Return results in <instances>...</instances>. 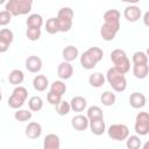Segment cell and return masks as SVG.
<instances>
[{"mask_svg": "<svg viewBox=\"0 0 149 149\" xmlns=\"http://www.w3.org/2000/svg\"><path fill=\"white\" fill-rule=\"evenodd\" d=\"M26 36L30 41H37L41 37V29H35V28H27L26 30Z\"/></svg>", "mask_w": 149, "mask_h": 149, "instance_id": "d590c367", "label": "cell"}, {"mask_svg": "<svg viewBox=\"0 0 149 149\" xmlns=\"http://www.w3.org/2000/svg\"><path fill=\"white\" fill-rule=\"evenodd\" d=\"M105 79L108 81V84L112 86V88L115 92H123L127 87V79H126L125 74L121 73L120 71H118L114 66L109 68L107 70Z\"/></svg>", "mask_w": 149, "mask_h": 149, "instance_id": "3957f363", "label": "cell"}, {"mask_svg": "<svg viewBox=\"0 0 149 149\" xmlns=\"http://www.w3.org/2000/svg\"><path fill=\"white\" fill-rule=\"evenodd\" d=\"M70 104V108L74 112H83L85 108H86V99L81 95H77V97H73L71 99V101L69 102Z\"/></svg>", "mask_w": 149, "mask_h": 149, "instance_id": "ffe728a7", "label": "cell"}, {"mask_svg": "<svg viewBox=\"0 0 149 149\" xmlns=\"http://www.w3.org/2000/svg\"><path fill=\"white\" fill-rule=\"evenodd\" d=\"M115 100H116V97H115V94H114L113 92H111V91H105V92L101 94V97H100V101L102 102L104 106H107V107L114 105V104H115Z\"/></svg>", "mask_w": 149, "mask_h": 149, "instance_id": "83f0119b", "label": "cell"}, {"mask_svg": "<svg viewBox=\"0 0 149 149\" xmlns=\"http://www.w3.org/2000/svg\"><path fill=\"white\" fill-rule=\"evenodd\" d=\"M88 128H90L91 133H92L93 135H97V136L102 135V134L106 132V125H105L104 119L88 121Z\"/></svg>", "mask_w": 149, "mask_h": 149, "instance_id": "e0dca14e", "label": "cell"}, {"mask_svg": "<svg viewBox=\"0 0 149 149\" xmlns=\"http://www.w3.org/2000/svg\"><path fill=\"white\" fill-rule=\"evenodd\" d=\"M149 72V66L148 64H142V65H133V74L137 79H144L147 78Z\"/></svg>", "mask_w": 149, "mask_h": 149, "instance_id": "d4e9b609", "label": "cell"}, {"mask_svg": "<svg viewBox=\"0 0 149 149\" xmlns=\"http://www.w3.org/2000/svg\"><path fill=\"white\" fill-rule=\"evenodd\" d=\"M8 49H9V44H8V43H6L5 41H2V40L0 38V54L6 52Z\"/></svg>", "mask_w": 149, "mask_h": 149, "instance_id": "f35d334b", "label": "cell"}, {"mask_svg": "<svg viewBox=\"0 0 149 149\" xmlns=\"http://www.w3.org/2000/svg\"><path fill=\"white\" fill-rule=\"evenodd\" d=\"M28 106L30 112H38L43 107V99L38 95H34L28 100Z\"/></svg>", "mask_w": 149, "mask_h": 149, "instance_id": "484cf974", "label": "cell"}, {"mask_svg": "<svg viewBox=\"0 0 149 149\" xmlns=\"http://www.w3.org/2000/svg\"><path fill=\"white\" fill-rule=\"evenodd\" d=\"M141 15H142L141 8L139 6H135V5L127 6L125 8V10H123V16L129 22H136V21H139L141 19Z\"/></svg>", "mask_w": 149, "mask_h": 149, "instance_id": "30bf717a", "label": "cell"}, {"mask_svg": "<svg viewBox=\"0 0 149 149\" xmlns=\"http://www.w3.org/2000/svg\"><path fill=\"white\" fill-rule=\"evenodd\" d=\"M31 0H8L5 5V10L8 12L12 16H19L28 14L31 10Z\"/></svg>", "mask_w": 149, "mask_h": 149, "instance_id": "7a4b0ae2", "label": "cell"}, {"mask_svg": "<svg viewBox=\"0 0 149 149\" xmlns=\"http://www.w3.org/2000/svg\"><path fill=\"white\" fill-rule=\"evenodd\" d=\"M57 74L61 79H64V80L70 79L73 74V66L70 63L63 61L62 63H59V65L57 68Z\"/></svg>", "mask_w": 149, "mask_h": 149, "instance_id": "4fadbf2b", "label": "cell"}, {"mask_svg": "<svg viewBox=\"0 0 149 149\" xmlns=\"http://www.w3.org/2000/svg\"><path fill=\"white\" fill-rule=\"evenodd\" d=\"M106 79H105V76L101 73V72H93L92 74H90L88 77V83L92 87H101L104 84H105Z\"/></svg>", "mask_w": 149, "mask_h": 149, "instance_id": "603a6c76", "label": "cell"}, {"mask_svg": "<svg viewBox=\"0 0 149 149\" xmlns=\"http://www.w3.org/2000/svg\"><path fill=\"white\" fill-rule=\"evenodd\" d=\"M27 97H28V90L21 85L16 86L13 90L10 97L8 98V106L14 109H20L23 106Z\"/></svg>", "mask_w": 149, "mask_h": 149, "instance_id": "8992f818", "label": "cell"}, {"mask_svg": "<svg viewBox=\"0 0 149 149\" xmlns=\"http://www.w3.org/2000/svg\"><path fill=\"white\" fill-rule=\"evenodd\" d=\"M55 107H56V112H57V114L61 115V116H64V115L69 114L70 111H71L69 101H65V100H62V101H61L57 106H55Z\"/></svg>", "mask_w": 149, "mask_h": 149, "instance_id": "836d02e7", "label": "cell"}, {"mask_svg": "<svg viewBox=\"0 0 149 149\" xmlns=\"http://www.w3.org/2000/svg\"><path fill=\"white\" fill-rule=\"evenodd\" d=\"M26 136L28 139H31V140H35V139H38L42 134V126L38 123V122H29L28 126L26 127V132H24Z\"/></svg>", "mask_w": 149, "mask_h": 149, "instance_id": "7c38bea8", "label": "cell"}, {"mask_svg": "<svg viewBox=\"0 0 149 149\" xmlns=\"http://www.w3.org/2000/svg\"><path fill=\"white\" fill-rule=\"evenodd\" d=\"M26 24H27V28L41 29V27L43 26V17H42V15H40L37 13L30 14L28 16V19L26 20Z\"/></svg>", "mask_w": 149, "mask_h": 149, "instance_id": "44dd1931", "label": "cell"}, {"mask_svg": "<svg viewBox=\"0 0 149 149\" xmlns=\"http://www.w3.org/2000/svg\"><path fill=\"white\" fill-rule=\"evenodd\" d=\"M50 91L62 97V95L66 92V85H65L62 80H55V81L50 85Z\"/></svg>", "mask_w": 149, "mask_h": 149, "instance_id": "4dcf8cb0", "label": "cell"}, {"mask_svg": "<svg viewBox=\"0 0 149 149\" xmlns=\"http://www.w3.org/2000/svg\"><path fill=\"white\" fill-rule=\"evenodd\" d=\"M71 126L73 129L78 132H83L88 127V119L86 118V115H83V114L74 115L71 120Z\"/></svg>", "mask_w": 149, "mask_h": 149, "instance_id": "9a60e30c", "label": "cell"}, {"mask_svg": "<svg viewBox=\"0 0 149 149\" xmlns=\"http://www.w3.org/2000/svg\"><path fill=\"white\" fill-rule=\"evenodd\" d=\"M120 12L118 9H108L104 13V22H120Z\"/></svg>", "mask_w": 149, "mask_h": 149, "instance_id": "4316f807", "label": "cell"}, {"mask_svg": "<svg viewBox=\"0 0 149 149\" xmlns=\"http://www.w3.org/2000/svg\"><path fill=\"white\" fill-rule=\"evenodd\" d=\"M12 21V15L5 9L0 12V26H7Z\"/></svg>", "mask_w": 149, "mask_h": 149, "instance_id": "74e56055", "label": "cell"}, {"mask_svg": "<svg viewBox=\"0 0 149 149\" xmlns=\"http://www.w3.org/2000/svg\"><path fill=\"white\" fill-rule=\"evenodd\" d=\"M126 146L127 149H140L142 146V142L140 140V136L137 135H130L126 139Z\"/></svg>", "mask_w": 149, "mask_h": 149, "instance_id": "1f68e13d", "label": "cell"}, {"mask_svg": "<svg viewBox=\"0 0 149 149\" xmlns=\"http://www.w3.org/2000/svg\"><path fill=\"white\" fill-rule=\"evenodd\" d=\"M120 30V22H104L100 28V35L105 41H112Z\"/></svg>", "mask_w": 149, "mask_h": 149, "instance_id": "9c48e42d", "label": "cell"}, {"mask_svg": "<svg viewBox=\"0 0 149 149\" xmlns=\"http://www.w3.org/2000/svg\"><path fill=\"white\" fill-rule=\"evenodd\" d=\"M111 61L114 64V68L121 73L126 74L130 70V61L127 57L126 52L122 49H114L111 52Z\"/></svg>", "mask_w": 149, "mask_h": 149, "instance_id": "277c9868", "label": "cell"}, {"mask_svg": "<svg viewBox=\"0 0 149 149\" xmlns=\"http://www.w3.org/2000/svg\"><path fill=\"white\" fill-rule=\"evenodd\" d=\"M47 100H48V102L50 105L57 106L62 101V97L58 95V94H56V93H54V92H51V91H49V93L47 94Z\"/></svg>", "mask_w": 149, "mask_h": 149, "instance_id": "8d00e7d4", "label": "cell"}, {"mask_svg": "<svg viewBox=\"0 0 149 149\" xmlns=\"http://www.w3.org/2000/svg\"><path fill=\"white\" fill-rule=\"evenodd\" d=\"M143 149H149V142H146V143H144Z\"/></svg>", "mask_w": 149, "mask_h": 149, "instance_id": "60d3db41", "label": "cell"}, {"mask_svg": "<svg viewBox=\"0 0 149 149\" xmlns=\"http://www.w3.org/2000/svg\"><path fill=\"white\" fill-rule=\"evenodd\" d=\"M132 62L134 65H142V64H148V56L143 51H136L133 54Z\"/></svg>", "mask_w": 149, "mask_h": 149, "instance_id": "f546056e", "label": "cell"}, {"mask_svg": "<svg viewBox=\"0 0 149 149\" xmlns=\"http://www.w3.org/2000/svg\"><path fill=\"white\" fill-rule=\"evenodd\" d=\"M0 38H1L2 41H5L6 43L10 44V43L13 42V40H14V34H13V31H12L10 29H8V28H2V29L0 30Z\"/></svg>", "mask_w": 149, "mask_h": 149, "instance_id": "e575fe53", "label": "cell"}, {"mask_svg": "<svg viewBox=\"0 0 149 149\" xmlns=\"http://www.w3.org/2000/svg\"><path fill=\"white\" fill-rule=\"evenodd\" d=\"M26 69L31 73H37L42 69V59L38 56L31 55L26 59Z\"/></svg>", "mask_w": 149, "mask_h": 149, "instance_id": "8fae6325", "label": "cell"}, {"mask_svg": "<svg viewBox=\"0 0 149 149\" xmlns=\"http://www.w3.org/2000/svg\"><path fill=\"white\" fill-rule=\"evenodd\" d=\"M107 134L112 140L123 141L129 136V128L123 123H113L108 127Z\"/></svg>", "mask_w": 149, "mask_h": 149, "instance_id": "52a82bcc", "label": "cell"}, {"mask_svg": "<svg viewBox=\"0 0 149 149\" xmlns=\"http://www.w3.org/2000/svg\"><path fill=\"white\" fill-rule=\"evenodd\" d=\"M146 102H147V98H146V95L143 93L134 92L129 97V104L135 109H139V108L144 107L146 106Z\"/></svg>", "mask_w": 149, "mask_h": 149, "instance_id": "2e32d148", "label": "cell"}, {"mask_svg": "<svg viewBox=\"0 0 149 149\" xmlns=\"http://www.w3.org/2000/svg\"><path fill=\"white\" fill-rule=\"evenodd\" d=\"M33 116V113L28 109H16V112L14 113V118L15 120L20 121V122H24V121H29Z\"/></svg>", "mask_w": 149, "mask_h": 149, "instance_id": "d6a6232c", "label": "cell"}, {"mask_svg": "<svg viewBox=\"0 0 149 149\" xmlns=\"http://www.w3.org/2000/svg\"><path fill=\"white\" fill-rule=\"evenodd\" d=\"M78 55H79L78 48L74 47V45H68L62 51V57H63L64 62H68V63L74 61L78 57Z\"/></svg>", "mask_w": 149, "mask_h": 149, "instance_id": "ac0fdd59", "label": "cell"}, {"mask_svg": "<svg viewBox=\"0 0 149 149\" xmlns=\"http://www.w3.org/2000/svg\"><path fill=\"white\" fill-rule=\"evenodd\" d=\"M45 30H47V33H49L51 35L59 33V27H58V22H57L56 17H50V19L47 20V22H45Z\"/></svg>", "mask_w": 149, "mask_h": 149, "instance_id": "f1b7e54d", "label": "cell"}, {"mask_svg": "<svg viewBox=\"0 0 149 149\" xmlns=\"http://www.w3.org/2000/svg\"><path fill=\"white\" fill-rule=\"evenodd\" d=\"M24 80V73L22 72V70L20 69H14L9 72L8 74V81L12 85L15 86H20V84H22Z\"/></svg>", "mask_w": 149, "mask_h": 149, "instance_id": "7402d4cb", "label": "cell"}, {"mask_svg": "<svg viewBox=\"0 0 149 149\" xmlns=\"http://www.w3.org/2000/svg\"><path fill=\"white\" fill-rule=\"evenodd\" d=\"M1 3H5V0H0V5Z\"/></svg>", "mask_w": 149, "mask_h": 149, "instance_id": "7bdbcfd3", "label": "cell"}, {"mask_svg": "<svg viewBox=\"0 0 149 149\" xmlns=\"http://www.w3.org/2000/svg\"><path fill=\"white\" fill-rule=\"evenodd\" d=\"M134 129L140 136H144L149 133V114L147 112H140L136 115Z\"/></svg>", "mask_w": 149, "mask_h": 149, "instance_id": "ba28073f", "label": "cell"}, {"mask_svg": "<svg viewBox=\"0 0 149 149\" xmlns=\"http://www.w3.org/2000/svg\"><path fill=\"white\" fill-rule=\"evenodd\" d=\"M104 57L102 49L98 47H91L84 51L80 56V65L86 70H92Z\"/></svg>", "mask_w": 149, "mask_h": 149, "instance_id": "6da1fadb", "label": "cell"}, {"mask_svg": "<svg viewBox=\"0 0 149 149\" xmlns=\"http://www.w3.org/2000/svg\"><path fill=\"white\" fill-rule=\"evenodd\" d=\"M57 22L59 27V31L66 33L72 27V19H73V10L70 7H62L57 13Z\"/></svg>", "mask_w": 149, "mask_h": 149, "instance_id": "5b68a950", "label": "cell"}, {"mask_svg": "<svg viewBox=\"0 0 149 149\" xmlns=\"http://www.w3.org/2000/svg\"><path fill=\"white\" fill-rule=\"evenodd\" d=\"M33 86H34V88L36 91L43 92L49 86V80H48V78L44 74H37L33 79Z\"/></svg>", "mask_w": 149, "mask_h": 149, "instance_id": "d6986e66", "label": "cell"}, {"mask_svg": "<svg viewBox=\"0 0 149 149\" xmlns=\"http://www.w3.org/2000/svg\"><path fill=\"white\" fill-rule=\"evenodd\" d=\"M148 16H149V12H147V13L144 14V17H143V20H144V24H146V26H148Z\"/></svg>", "mask_w": 149, "mask_h": 149, "instance_id": "ab89813d", "label": "cell"}, {"mask_svg": "<svg viewBox=\"0 0 149 149\" xmlns=\"http://www.w3.org/2000/svg\"><path fill=\"white\" fill-rule=\"evenodd\" d=\"M43 149H61V140L59 136L50 133L43 140Z\"/></svg>", "mask_w": 149, "mask_h": 149, "instance_id": "5bb4252c", "label": "cell"}, {"mask_svg": "<svg viewBox=\"0 0 149 149\" xmlns=\"http://www.w3.org/2000/svg\"><path fill=\"white\" fill-rule=\"evenodd\" d=\"M1 99H2V93H1V88H0V101H1Z\"/></svg>", "mask_w": 149, "mask_h": 149, "instance_id": "b9f144b4", "label": "cell"}, {"mask_svg": "<svg viewBox=\"0 0 149 149\" xmlns=\"http://www.w3.org/2000/svg\"><path fill=\"white\" fill-rule=\"evenodd\" d=\"M86 118L88 119V121L104 119V112H102V109L99 106H91V107L87 108Z\"/></svg>", "mask_w": 149, "mask_h": 149, "instance_id": "cb8c5ba5", "label": "cell"}]
</instances>
